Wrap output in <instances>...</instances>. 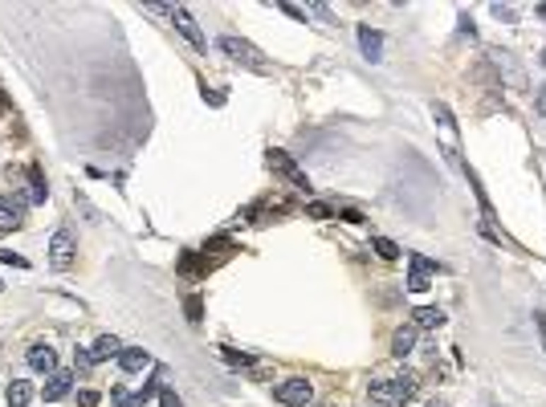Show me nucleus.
<instances>
[{
  "label": "nucleus",
  "instance_id": "12",
  "mask_svg": "<svg viewBox=\"0 0 546 407\" xmlns=\"http://www.w3.org/2000/svg\"><path fill=\"white\" fill-rule=\"evenodd\" d=\"M412 346H416V326H399L396 338H392V355L408 358V355H412Z\"/></svg>",
  "mask_w": 546,
  "mask_h": 407
},
{
  "label": "nucleus",
  "instance_id": "18",
  "mask_svg": "<svg viewBox=\"0 0 546 407\" xmlns=\"http://www.w3.org/2000/svg\"><path fill=\"white\" fill-rule=\"evenodd\" d=\"M306 216H314V220H331L334 208H331V204H306Z\"/></svg>",
  "mask_w": 546,
  "mask_h": 407
},
{
  "label": "nucleus",
  "instance_id": "19",
  "mask_svg": "<svg viewBox=\"0 0 546 407\" xmlns=\"http://www.w3.org/2000/svg\"><path fill=\"white\" fill-rule=\"evenodd\" d=\"M183 309H188V322H200V314H204L200 297H188V302H183Z\"/></svg>",
  "mask_w": 546,
  "mask_h": 407
},
{
  "label": "nucleus",
  "instance_id": "16",
  "mask_svg": "<svg viewBox=\"0 0 546 407\" xmlns=\"http://www.w3.org/2000/svg\"><path fill=\"white\" fill-rule=\"evenodd\" d=\"M445 322V314H440V309L436 306H424V309H416V326H420V330H436V326Z\"/></svg>",
  "mask_w": 546,
  "mask_h": 407
},
{
  "label": "nucleus",
  "instance_id": "5",
  "mask_svg": "<svg viewBox=\"0 0 546 407\" xmlns=\"http://www.w3.org/2000/svg\"><path fill=\"white\" fill-rule=\"evenodd\" d=\"M220 49L229 53L232 62H245V65H253V69H265V62H261V53L249 45V41H241V37H220Z\"/></svg>",
  "mask_w": 546,
  "mask_h": 407
},
{
  "label": "nucleus",
  "instance_id": "15",
  "mask_svg": "<svg viewBox=\"0 0 546 407\" xmlns=\"http://www.w3.org/2000/svg\"><path fill=\"white\" fill-rule=\"evenodd\" d=\"M359 45H363V53L371 57V62H380V53H383V37H380L375 29H367V25H363V29H359Z\"/></svg>",
  "mask_w": 546,
  "mask_h": 407
},
{
  "label": "nucleus",
  "instance_id": "22",
  "mask_svg": "<svg viewBox=\"0 0 546 407\" xmlns=\"http://www.w3.org/2000/svg\"><path fill=\"white\" fill-rule=\"evenodd\" d=\"M534 330H538V342H542V350H546V314H534Z\"/></svg>",
  "mask_w": 546,
  "mask_h": 407
},
{
  "label": "nucleus",
  "instance_id": "2",
  "mask_svg": "<svg viewBox=\"0 0 546 407\" xmlns=\"http://www.w3.org/2000/svg\"><path fill=\"white\" fill-rule=\"evenodd\" d=\"M269 167H273V171H278V176L290 183V188H298V192H310V176H306V171H302V167L290 159L285 151H269Z\"/></svg>",
  "mask_w": 546,
  "mask_h": 407
},
{
  "label": "nucleus",
  "instance_id": "11",
  "mask_svg": "<svg viewBox=\"0 0 546 407\" xmlns=\"http://www.w3.org/2000/svg\"><path fill=\"white\" fill-rule=\"evenodd\" d=\"M118 355H123V342H118L115 334H102V338L94 342V350H90L94 362H106V358H118Z\"/></svg>",
  "mask_w": 546,
  "mask_h": 407
},
{
  "label": "nucleus",
  "instance_id": "27",
  "mask_svg": "<svg viewBox=\"0 0 546 407\" xmlns=\"http://www.w3.org/2000/svg\"><path fill=\"white\" fill-rule=\"evenodd\" d=\"M432 407H440V403H432Z\"/></svg>",
  "mask_w": 546,
  "mask_h": 407
},
{
  "label": "nucleus",
  "instance_id": "17",
  "mask_svg": "<svg viewBox=\"0 0 546 407\" xmlns=\"http://www.w3.org/2000/svg\"><path fill=\"white\" fill-rule=\"evenodd\" d=\"M375 253H380L383 260H396V257H399V244L387 241V236H375Z\"/></svg>",
  "mask_w": 546,
  "mask_h": 407
},
{
  "label": "nucleus",
  "instance_id": "1",
  "mask_svg": "<svg viewBox=\"0 0 546 407\" xmlns=\"http://www.w3.org/2000/svg\"><path fill=\"white\" fill-rule=\"evenodd\" d=\"M412 395H416V379H412V374L371 383V403H375V407H404Z\"/></svg>",
  "mask_w": 546,
  "mask_h": 407
},
{
  "label": "nucleus",
  "instance_id": "21",
  "mask_svg": "<svg viewBox=\"0 0 546 407\" xmlns=\"http://www.w3.org/2000/svg\"><path fill=\"white\" fill-rule=\"evenodd\" d=\"M74 367H78V371H90V367H94V358L86 355V350H74Z\"/></svg>",
  "mask_w": 546,
  "mask_h": 407
},
{
  "label": "nucleus",
  "instance_id": "6",
  "mask_svg": "<svg viewBox=\"0 0 546 407\" xmlns=\"http://www.w3.org/2000/svg\"><path fill=\"white\" fill-rule=\"evenodd\" d=\"M432 269H436V265H432L428 257H420V253H412V277H408V290H412V293H424V290H428Z\"/></svg>",
  "mask_w": 546,
  "mask_h": 407
},
{
  "label": "nucleus",
  "instance_id": "8",
  "mask_svg": "<svg viewBox=\"0 0 546 407\" xmlns=\"http://www.w3.org/2000/svg\"><path fill=\"white\" fill-rule=\"evenodd\" d=\"M171 21L180 25V33H183V37H188V41H192L196 49H208V41H204V33L196 29V21L188 16V8H171Z\"/></svg>",
  "mask_w": 546,
  "mask_h": 407
},
{
  "label": "nucleus",
  "instance_id": "3",
  "mask_svg": "<svg viewBox=\"0 0 546 407\" xmlns=\"http://www.w3.org/2000/svg\"><path fill=\"white\" fill-rule=\"evenodd\" d=\"M310 395H314V387H310L306 379H285V383L273 387V399L285 403V407H306L310 403Z\"/></svg>",
  "mask_w": 546,
  "mask_h": 407
},
{
  "label": "nucleus",
  "instance_id": "4",
  "mask_svg": "<svg viewBox=\"0 0 546 407\" xmlns=\"http://www.w3.org/2000/svg\"><path fill=\"white\" fill-rule=\"evenodd\" d=\"M74 253H78V248H74V236H69L66 228L53 232V241H50V265L53 269H62V273L74 269Z\"/></svg>",
  "mask_w": 546,
  "mask_h": 407
},
{
  "label": "nucleus",
  "instance_id": "23",
  "mask_svg": "<svg viewBox=\"0 0 546 407\" xmlns=\"http://www.w3.org/2000/svg\"><path fill=\"white\" fill-rule=\"evenodd\" d=\"M78 403H82V407H98V391H82V395H78Z\"/></svg>",
  "mask_w": 546,
  "mask_h": 407
},
{
  "label": "nucleus",
  "instance_id": "26",
  "mask_svg": "<svg viewBox=\"0 0 546 407\" xmlns=\"http://www.w3.org/2000/svg\"><path fill=\"white\" fill-rule=\"evenodd\" d=\"M538 114H546V90H538Z\"/></svg>",
  "mask_w": 546,
  "mask_h": 407
},
{
  "label": "nucleus",
  "instance_id": "10",
  "mask_svg": "<svg viewBox=\"0 0 546 407\" xmlns=\"http://www.w3.org/2000/svg\"><path fill=\"white\" fill-rule=\"evenodd\" d=\"M118 367H123L127 374H139L143 367H151V355L143 350V346H131V350H123V355H118Z\"/></svg>",
  "mask_w": 546,
  "mask_h": 407
},
{
  "label": "nucleus",
  "instance_id": "13",
  "mask_svg": "<svg viewBox=\"0 0 546 407\" xmlns=\"http://www.w3.org/2000/svg\"><path fill=\"white\" fill-rule=\"evenodd\" d=\"M4 399H8V407H25L29 399H33V383H21V379H13V383L4 387Z\"/></svg>",
  "mask_w": 546,
  "mask_h": 407
},
{
  "label": "nucleus",
  "instance_id": "9",
  "mask_svg": "<svg viewBox=\"0 0 546 407\" xmlns=\"http://www.w3.org/2000/svg\"><path fill=\"white\" fill-rule=\"evenodd\" d=\"M69 383H74V379H69V371H53L50 379H45V391H41V395H45V403L66 399V395H69Z\"/></svg>",
  "mask_w": 546,
  "mask_h": 407
},
{
  "label": "nucleus",
  "instance_id": "24",
  "mask_svg": "<svg viewBox=\"0 0 546 407\" xmlns=\"http://www.w3.org/2000/svg\"><path fill=\"white\" fill-rule=\"evenodd\" d=\"M115 403H118V407H139V399H127V395L115 387Z\"/></svg>",
  "mask_w": 546,
  "mask_h": 407
},
{
  "label": "nucleus",
  "instance_id": "7",
  "mask_svg": "<svg viewBox=\"0 0 546 407\" xmlns=\"http://www.w3.org/2000/svg\"><path fill=\"white\" fill-rule=\"evenodd\" d=\"M29 367H33V371H45V374H53L57 371V355H53V346L50 342H37V346H29Z\"/></svg>",
  "mask_w": 546,
  "mask_h": 407
},
{
  "label": "nucleus",
  "instance_id": "20",
  "mask_svg": "<svg viewBox=\"0 0 546 407\" xmlns=\"http://www.w3.org/2000/svg\"><path fill=\"white\" fill-rule=\"evenodd\" d=\"M159 407H183V403H180V399H176V391L159 387Z\"/></svg>",
  "mask_w": 546,
  "mask_h": 407
},
{
  "label": "nucleus",
  "instance_id": "14",
  "mask_svg": "<svg viewBox=\"0 0 546 407\" xmlns=\"http://www.w3.org/2000/svg\"><path fill=\"white\" fill-rule=\"evenodd\" d=\"M21 224H25V212L17 204H8V200H0V232H13Z\"/></svg>",
  "mask_w": 546,
  "mask_h": 407
},
{
  "label": "nucleus",
  "instance_id": "25",
  "mask_svg": "<svg viewBox=\"0 0 546 407\" xmlns=\"http://www.w3.org/2000/svg\"><path fill=\"white\" fill-rule=\"evenodd\" d=\"M0 260H8V265H21V269H25V257H17V253H0Z\"/></svg>",
  "mask_w": 546,
  "mask_h": 407
}]
</instances>
